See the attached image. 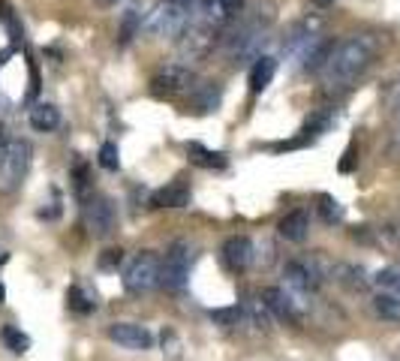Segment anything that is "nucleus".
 I'll return each instance as SVG.
<instances>
[{"label": "nucleus", "instance_id": "obj_1", "mask_svg": "<svg viewBox=\"0 0 400 361\" xmlns=\"http://www.w3.org/2000/svg\"><path fill=\"white\" fill-rule=\"evenodd\" d=\"M376 48H379V42L371 34L349 37L346 42H340V46H334L328 63H325V88L328 91L349 88V84L371 67V60L376 58Z\"/></svg>", "mask_w": 400, "mask_h": 361}, {"label": "nucleus", "instance_id": "obj_2", "mask_svg": "<svg viewBox=\"0 0 400 361\" xmlns=\"http://www.w3.org/2000/svg\"><path fill=\"white\" fill-rule=\"evenodd\" d=\"M189 9L172 4V0H163V4H154L147 9V15L142 21V30L147 37H181V30L189 25Z\"/></svg>", "mask_w": 400, "mask_h": 361}, {"label": "nucleus", "instance_id": "obj_3", "mask_svg": "<svg viewBox=\"0 0 400 361\" xmlns=\"http://www.w3.org/2000/svg\"><path fill=\"white\" fill-rule=\"evenodd\" d=\"M30 142L25 139H9L0 151V190L4 193H13L21 187L27 169H30Z\"/></svg>", "mask_w": 400, "mask_h": 361}, {"label": "nucleus", "instance_id": "obj_4", "mask_svg": "<svg viewBox=\"0 0 400 361\" xmlns=\"http://www.w3.org/2000/svg\"><path fill=\"white\" fill-rule=\"evenodd\" d=\"M154 286H160V256L151 250L135 253L133 262L124 271V289L130 295H142L151 292Z\"/></svg>", "mask_w": 400, "mask_h": 361}, {"label": "nucleus", "instance_id": "obj_5", "mask_svg": "<svg viewBox=\"0 0 400 361\" xmlns=\"http://www.w3.org/2000/svg\"><path fill=\"white\" fill-rule=\"evenodd\" d=\"M196 253L187 241H175L166 250V259H160V286L166 289H181L189 280V268H193Z\"/></svg>", "mask_w": 400, "mask_h": 361}, {"label": "nucleus", "instance_id": "obj_6", "mask_svg": "<svg viewBox=\"0 0 400 361\" xmlns=\"http://www.w3.org/2000/svg\"><path fill=\"white\" fill-rule=\"evenodd\" d=\"M193 88H196V72L189 70V63H168V67H163L151 79V91H154V97H160V100L184 97V93H189Z\"/></svg>", "mask_w": 400, "mask_h": 361}, {"label": "nucleus", "instance_id": "obj_7", "mask_svg": "<svg viewBox=\"0 0 400 361\" xmlns=\"http://www.w3.org/2000/svg\"><path fill=\"white\" fill-rule=\"evenodd\" d=\"M217 27L211 25H202V21H189V25L181 30V37H178V51H181L184 60H205L211 51L217 48Z\"/></svg>", "mask_w": 400, "mask_h": 361}, {"label": "nucleus", "instance_id": "obj_8", "mask_svg": "<svg viewBox=\"0 0 400 361\" xmlns=\"http://www.w3.org/2000/svg\"><path fill=\"white\" fill-rule=\"evenodd\" d=\"M114 223H118V214H114L109 196H91L84 202V226L93 238H109L114 232Z\"/></svg>", "mask_w": 400, "mask_h": 361}, {"label": "nucleus", "instance_id": "obj_9", "mask_svg": "<svg viewBox=\"0 0 400 361\" xmlns=\"http://www.w3.org/2000/svg\"><path fill=\"white\" fill-rule=\"evenodd\" d=\"M283 277H286V289H295L298 295H310L319 289L322 283V271L316 262H301V259H289L283 265Z\"/></svg>", "mask_w": 400, "mask_h": 361}, {"label": "nucleus", "instance_id": "obj_10", "mask_svg": "<svg viewBox=\"0 0 400 361\" xmlns=\"http://www.w3.org/2000/svg\"><path fill=\"white\" fill-rule=\"evenodd\" d=\"M109 337L124 349H135V353H145V349L154 346V334L147 332L145 325L135 322H114L109 325Z\"/></svg>", "mask_w": 400, "mask_h": 361}, {"label": "nucleus", "instance_id": "obj_11", "mask_svg": "<svg viewBox=\"0 0 400 361\" xmlns=\"http://www.w3.org/2000/svg\"><path fill=\"white\" fill-rule=\"evenodd\" d=\"M262 301L268 304L271 316H277V320L289 322V325H298L301 322V310H298V301H292V295L286 289H277V286H265L259 295Z\"/></svg>", "mask_w": 400, "mask_h": 361}, {"label": "nucleus", "instance_id": "obj_12", "mask_svg": "<svg viewBox=\"0 0 400 361\" xmlns=\"http://www.w3.org/2000/svg\"><path fill=\"white\" fill-rule=\"evenodd\" d=\"M253 256H256V247H253V241L247 235H232L226 238L223 244V265L229 271H244L250 268Z\"/></svg>", "mask_w": 400, "mask_h": 361}, {"label": "nucleus", "instance_id": "obj_13", "mask_svg": "<svg viewBox=\"0 0 400 361\" xmlns=\"http://www.w3.org/2000/svg\"><path fill=\"white\" fill-rule=\"evenodd\" d=\"M189 105H193L196 112H217L220 103H223V88H220L217 81H196V88L187 93Z\"/></svg>", "mask_w": 400, "mask_h": 361}, {"label": "nucleus", "instance_id": "obj_14", "mask_svg": "<svg viewBox=\"0 0 400 361\" xmlns=\"http://www.w3.org/2000/svg\"><path fill=\"white\" fill-rule=\"evenodd\" d=\"M277 232L286 241H304L307 238V232H310V214L304 208H295V211H289V214H283L280 217V223H277Z\"/></svg>", "mask_w": 400, "mask_h": 361}, {"label": "nucleus", "instance_id": "obj_15", "mask_svg": "<svg viewBox=\"0 0 400 361\" xmlns=\"http://www.w3.org/2000/svg\"><path fill=\"white\" fill-rule=\"evenodd\" d=\"M189 205V187L184 180H172V184L160 187L151 196V208H187Z\"/></svg>", "mask_w": 400, "mask_h": 361}, {"label": "nucleus", "instance_id": "obj_16", "mask_svg": "<svg viewBox=\"0 0 400 361\" xmlns=\"http://www.w3.org/2000/svg\"><path fill=\"white\" fill-rule=\"evenodd\" d=\"M193 21H202V25L220 27L229 21V13L223 6V0H196L193 4Z\"/></svg>", "mask_w": 400, "mask_h": 361}, {"label": "nucleus", "instance_id": "obj_17", "mask_svg": "<svg viewBox=\"0 0 400 361\" xmlns=\"http://www.w3.org/2000/svg\"><path fill=\"white\" fill-rule=\"evenodd\" d=\"M274 72H277V60H274L271 55H259L256 60H253V67H250V91L262 93L271 84Z\"/></svg>", "mask_w": 400, "mask_h": 361}, {"label": "nucleus", "instance_id": "obj_18", "mask_svg": "<svg viewBox=\"0 0 400 361\" xmlns=\"http://www.w3.org/2000/svg\"><path fill=\"white\" fill-rule=\"evenodd\" d=\"M27 121L36 133H51V130H58V124H60V112L51 103H36L34 109H30Z\"/></svg>", "mask_w": 400, "mask_h": 361}, {"label": "nucleus", "instance_id": "obj_19", "mask_svg": "<svg viewBox=\"0 0 400 361\" xmlns=\"http://www.w3.org/2000/svg\"><path fill=\"white\" fill-rule=\"evenodd\" d=\"M187 151H189V160H193L196 166H205V169H223L226 166V154L208 151V147L199 145V142H189Z\"/></svg>", "mask_w": 400, "mask_h": 361}, {"label": "nucleus", "instance_id": "obj_20", "mask_svg": "<svg viewBox=\"0 0 400 361\" xmlns=\"http://www.w3.org/2000/svg\"><path fill=\"white\" fill-rule=\"evenodd\" d=\"M373 310L376 316H382L385 322H400V295H376L373 298Z\"/></svg>", "mask_w": 400, "mask_h": 361}, {"label": "nucleus", "instance_id": "obj_21", "mask_svg": "<svg viewBox=\"0 0 400 361\" xmlns=\"http://www.w3.org/2000/svg\"><path fill=\"white\" fill-rule=\"evenodd\" d=\"M331 277L340 280V283H346L349 289H364V286H367L364 271L355 268V265H334V268H331Z\"/></svg>", "mask_w": 400, "mask_h": 361}, {"label": "nucleus", "instance_id": "obj_22", "mask_svg": "<svg viewBox=\"0 0 400 361\" xmlns=\"http://www.w3.org/2000/svg\"><path fill=\"white\" fill-rule=\"evenodd\" d=\"M147 13H139V6H133V9H126L124 13V21H121V46H126L133 37H139L142 34V21H145Z\"/></svg>", "mask_w": 400, "mask_h": 361}, {"label": "nucleus", "instance_id": "obj_23", "mask_svg": "<svg viewBox=\"0 0 400 361\" xmlns=\"http://www.w3.org/2000/svg\"><path fill=\"white\" fill-rule=\"evenodd\" d=\"M0 337H4V343H6L9 353H15V355H25L30 349V337L21 332V328H15V325H4Z\"/></svg>", "mask_w": 400, "mask_h": 361}, {"label": "nucleus", "instance_id": "obj_24", "mask_svg": "<svg viewBox=\"0 0 400 361\" xmlns=\"http://www.w3.org/2000/svg\"><path fill=\"white\" fill-rule=\"evenodd\" d=\"M247 313L259 332H271V310L262 298H247Z\"/></svg>", "mask_w": 400, "mask_h": 361}, {"label": "nucleus", "instance_id": "obj_25", "mask_svg": "<svg viewBox=\"0 0 400 361\" xmlns=\"http://www.w3.org/2000/svg\"><path fill=\"white\" fill-rule=\"evenodd\" d=\"M100 166L105 169V172H118L121 169V151H118V145L114 142H105L102 147H100Z\"/></svg>", "mask_w": 400, "mask_h": 361}, {"label": "nucleus", "instance_id": "obj_26", "mask_svg": "<svg viewBox=\"0 0 400 361\" xmlns=\"http://www.w3.org/2000/svg\"><path fill=\"white\" fill-rule=\"evenodd\" d=\"M67 304H69V310H76L81 316L93 310V301L81 292V286H69V289H67Z\"/></svg>", "mask_w": 400, "mask_h": 361}, {"label": "nucleus", "instance_id": "obj_27", "mask_svg": "<svg viewBox=\"0 0 400 361\" xmlns=\"http://www.w3.org/2000/svg\"><path fill=\"white\" fill-rule=\"evenodd\" d=\"M373 283L379 286V289H385L392 295H400V268H382L373 277Z\"/></svg>", "mask_w": 400, "mask_h": 361}, {"label": "nucleus", "instance_id": "obj_28", "mask_svg": "<svg viewBox=\"0 0 400 361\" xmlns=\"http://www.w3.org/2000/svg\"><path fill=\"white\" fill-rule=\"evenodd\" d=\"M72 180H76V193H79V199L88 202V199H91V196H88V190H91V172H88V163L76 160V166H72Z\"/></svg>", "mask_w": 400, "mask_h": 361}, {"label": "nucleus", "instance_id": "obj_29", "mask_svg": "<svg viewBox=\"0 0 400 361\" xmlns=\"http://www.w3.org/2000/svg\"><path fill=\"white\" fill-rule=\"evenodd\" d=\"M319 214L325 223H340L343 220V205L331 196H319Z\"/></svg>", "mask_w": 400, "mask_h": 361}, {"label": "nucleus", "instance_id": "obj_30", "mask_svg": "<svg viewBox=\"0 0 400 361\" xmlns=\"http://www.w3.org/2000/svg\"><path fill=\"white\" fill-rule=\"evenodd\" d=\"M97 265H100L102 271H118L121 265H124V250H121V247L102 250V253H100V259H97Z\"/></svg>", "mask_w": 400, "mask_h": 361}, {"label": "nucleus", "instance_id": "obj_31", "mask_svg": "<svg viewBox=\"0 0 400 361\" xmlns=\"http://www.w3.org/2000/svg\"><path fill=\"white\" fill-rule=\"evenodd\" d=\"M0 18H4V25H6V30H9V37H13V42L18 46V42L25 39V34H21V25H18L15 13H13V9H9L6 4H0Z\"/></svg>", "mask_w": 400, "mask_h": 361}, {"label": "nucleus", "instance_id": "obj_32", "mask_svg": "<svg viewBox=\"0 0 400 361\" xmlns=\"http://www.w3.org/2000/svg\"><path fill=\"white\" fill-rule=\"evenodd\" d=\"M211 320H214L217 325H238L241 320V310L238 307H217V310H211Z\"/></svg>", "mask_w": 400, "mask_h": 361}, {"label": "nucleus", "instance_id": "obj_33", "mask_svg": "<svg viewBox=\"0 0 400 361\" xmlns=\"http://www.w3.org/2000/svg\"><path fill=\"white\" fill-rule=\"evenodd\" d=\"M160 343H163V353H168L172 358L181 355V341H178V334L172 332V328H163V334H160Z\"/></svg>", "mask_w": 400, "mask_h": 361}, {"label": "nucleus", "instance_id": "obj_34", "mask_svg": "<svg viewBox=\"0 0 400 361\" xmlns=\"http://www.w3.org/2000/svg\"><path fill=\"white\" fill-rule=\"evenodd\" d=\"M223 6H226V13H229V18H235L241 9H244V0H223Z\"/></svg>", "mask_w": 400, "mask_h": 361}, {"label": "nucleus", "instance_id": "obj_35", "mask_svg": "<svg viewBox=\"0 0 400 361\" xmlns=\"http://www.w3.org/2000/svg\"><path fill=\"white\" fill-rule=\"evenodd\" d=\"M352 157H355V151L349 147V151H346V160H340V172H352V166H355Z\"/></svg>", "mask_w": 400, "mask_h": 361}, {"label": "nucleus", "instance_id": "obj_36", "mask_svg": "<svg viewBox=\"0 0 400 361\" xmlns=\"http://www.w3.org/2000/svg\"><path fill=\"white\" fill-rule=\"evenodd\" d=\"M172 4H178V6H184V9H193V4H196V0H172Z\"/></svg>", "mask_w": 400, "mask_h": 361}, {"label": "nucleus", "instance_id": "obj_37", "mask_svg": "<svg viewBox=\"0 0 400 361\" xmlns=\"http://www.w3.org/2000/svg\"><path fill=\"white\" fill-rule=\"evenodd\" d=\"M313 6H322V9H328V6H334V0H313Z\"/></svg>", "mask_w": 400, "mask_h": 361}, {"label": "nucleus", "instance_id": "obj_38", "mask_svg": "<svg viewBox=\"0 0 400 361\" xmlns=\"http://www.w3.org/2000/svg\"><path fill=\"white\" fill-rule=\"evenodd\" d=\"M6 142H9V139H6V130H4V124H0V151H4Z\"/></svg>", "mask_w": 400, "mask_h": 361}, {"label": "nucleus", "instance_id": "obj_39", "mask_svg": "<svg viewBox=\"0 0 400 361\" xmlns=\"http://www.w3.org/2000/svg\"><path fill=\"white\" fill-rule=\"evenodd\" d=\"M4 298H6V286L0 283V304H4Z\"/></svg>", "mask_w": 400, "mask_h": 361}, {"label": "nucleus", "instance_id": "obj_40", "mask_svg": "<svg viewBox=\"0 0 400 361\" xmlns=\"http://www.w3.org/2000/svg\"><path fill=\"white\" fill-rule=\"evenodd\" d=\"M97 4H102V6H112V4H118V0H97Z\"/></svg>", "mask_w": 400, "mask_h": 361}, {"label": "nucleus", "instance_id": "obj_41", "mask_svg": "<svg viewBox=\"0 0 400 361\" xmlns=\"http://www.w3.org/2000/svg\"><path fill=\"white\" fill-rule=\"evenodd\" d=\"M6 259H9V256H6V253H0V265H4V262H6Z\"/></svg>", "mask_w": 400, "mask_h": 361}]
</instances>
